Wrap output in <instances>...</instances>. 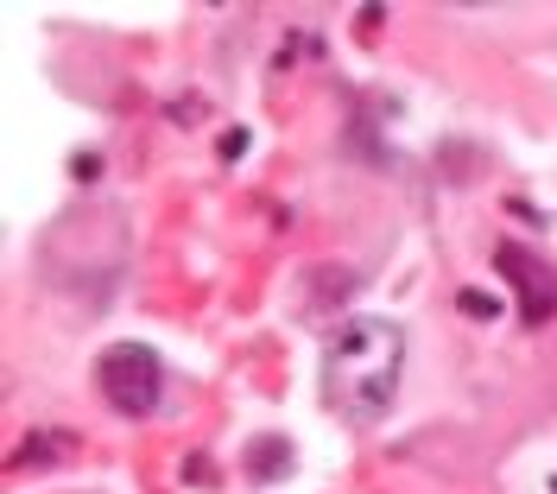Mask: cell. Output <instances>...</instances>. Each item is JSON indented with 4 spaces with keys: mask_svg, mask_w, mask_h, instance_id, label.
Returning <instances> with one entry per match:
<instances>
[{
    "mask_svg": "<svg viewBox=\"0 0 557 494\" xmlns=\"http://www.w3.org/2000/svg\"><path fill=\"white\" fill-rule=\"evenodd\" d=\"M462 311H469V318H494V298H482V292H469V298H462Z\"/></svg>",
    "mask_w": 557,
    "mask_h": 494,
    "instance_id": "5",
    "label": "cell"
},
{
    "mask_svg": "<svg viewBox=\"0 0 557 494\" xmlns=\"http://www.w3.org/2000/svg\"><path fill=\"white\" fill-rule=\"evenodd\" d=\"M247 469H253V482H267V476H285V469H292V450H285V437H267V444H253Z\"/></svg>",
    "mask_w": 557,
    "mask_h": 494,
    "instance_id": "4",
    "label": "cell"
},
{
    "mask_svg": "<svg viewBox=\"0 0 557 494\" xmlns=\"http://www.w3.org/2000/svg\"><path fill=\"white\" fill-rule=\"evenodd\" d=\"M96 387H102V399L114 412L152 419L159 399H165V361H159V349H146V343H114L96 361Z\"/></svg>",
    "mask_w": 557,
    "mask_h": 494,
    "instance_id": "2",
    "label": "cell"
},
{
    "mask_svg": "<svg viewBox=\"0 0 557 494\" xmlns=\"http://www.w3.org/2000/svg\"><path fill=\"white\" fill-rule=\"evenodd\" d=\"M552 494H557V482H552Z\"/></svg>",
    "mask_w": 557,
    "mask_h": 494,
    "instance_id": "6",
    "label": "cell"
},
{
    "mask_svg": "<svg viewBox=\"0 0 557 494\" xmlns=\"http://www.w3.org/2000/svg\"><path fill=\"white\" fill-rule=\"evenodd\" d=\"M500 273H507V280H525L520 285L525 292V323H545L557 311V273L539 267L525 247H500Z\"/></svg>",
    "mask_w": 557,
    "mask_h": 494,
    "instance_id": "3",
    "label": "cell"
},
{
    "mask_svg": "<svg viewBox=\"0 0 557 494\" xmlns=\"http://www.w3.org/2000/svg\"><path fill=\"white\" fill-rule=\"evenodd\" d=\"M406 374V330L393 318H355L323 343V399L348 424H374Z\"/></svg>",
    "mask_w": 557,
    "mask_h": 494,
    "instance_id": "1",
    "label": "cell"
}]
</instances>
